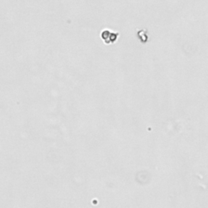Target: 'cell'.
Wrapping results in <instances>:
<instances>
[{"instance_id": "cell-1", "label": "cell", "mask_w": 208, "mask_h": 208, "mask_svg": "<svg viewBox=\"0 0 208 208\" xmlns=\"http://www.w3.org/2000/svg\"><path fill=\"white\" fill-rule=\"evenodd\" d=\"M118 33H112L108 31V30H105V31H103L101 34V37L102 40L106 42L107 44H109V43H112V42H114L116 39L118 38Z\"/></svg>"}]
</instances>
